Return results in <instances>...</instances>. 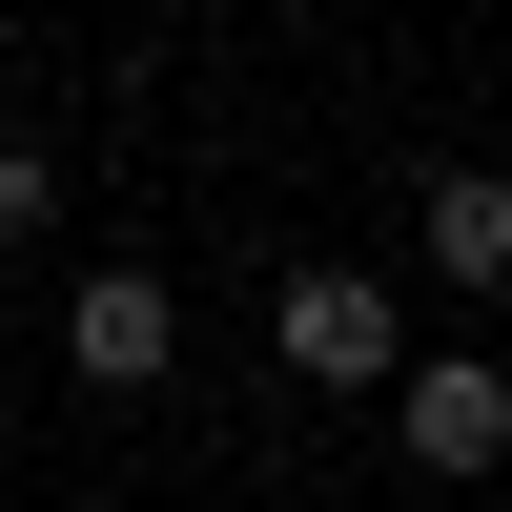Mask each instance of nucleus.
Wrapping results in <instances>:
<instances>
[{
    "mask_svg": "<svg viewBox=\"0 0 512 512\" xmlns=\"http://www.w3.org/2000/svg\"><path fill=\"white\" fill-rule=\"evenodd\" d=\"M287 369H308V390H390V287L369 267H287Z\"/></svg>",
    "mask_w": 512,
    "mask_h": 512,
    "instance_id": "obj_1",
    "label": "nucleus"
},
{
    "mask_svg": "<svg viewBox=\"0 0 512 512\" xmlns=\"http://www.w3.org/2000/svg\"><path fill=\"white\" fill-rule=\"evenodd\" d=\"M164 349H185V308H164L144 267H82L62 287V369L82 390H164Z\"/></svg>",
    "mask_w": 512,
    "mask_h": 512,
    "instance_id": "obj_2",
    "label": "nucleus"
},
{
    "mask_svg": "<svg viewBox=\"0 0 512 512\" xmlns=\"http://www.w3.org/2000/svg\"><path fill=\"white\" fill-rule=\"evenodd\" d=\"M390 431H410V472H492V451H512V369L492 349H431L390 390Z\"/></svg>",
    "mask_w": 512,
    "mask_h": 512,
    "instance_id": "obj_3",
    "label": "nucleus"
},
{
    "mask_svg": "<svg viewBox=\"0 0 512 512\" xmlns=\"http://www.w3.org/2000/svg\"><path fill=\"white\" fill-rule=\"evenodd\" d=\"M431 267L451 287H512V164H431Z\"/></svg>",
    "mask_w": 512,
    "mask_h": 512,
    "instance_id": "obj_4",
    "label": "nucleus"
},
{
    "mask_svg": "<svg viewBox=\"0 0 512 512\" xmlns=\"http://www.w3.org/2000/svg\"><path fill=\"white\" fill-rule=\"evenodd\" d=\"M41 226H62V164H41V144H0V246H41Z\"/></svg>",
    "mask_w": 512,
    "mask_h": 512,
    "instance_id": "obj_5",
    "label": "nucleus"
}]
</instances>
